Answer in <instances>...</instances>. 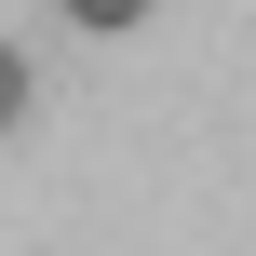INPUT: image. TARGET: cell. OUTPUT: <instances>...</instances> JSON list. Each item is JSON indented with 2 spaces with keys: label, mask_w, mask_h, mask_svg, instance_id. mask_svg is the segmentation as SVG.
I'll list each match as a JSON object with an SVG mask.
<instances>
[{
  "label": "cell",
  "mask_w": 256,
  "mask_h": 256,
  "mask_svg": "<svg viewBox=\"0 0 256 256\" xmlns=\"http://www.w3.org/2000/svg\"><path fill=\"white\" fill-rule=\"evenodd\" d=\"M54 14H68V27H94V40H135V27H148V0H54Z\"/></svg>",
  "instance_id": "1"
},
{
  "label": "cell",
  "mask_w": 256,
  "mask_h": 256,
  "mask_svg": "<svg viewBox=\"0 0 256 256\" xmlns=\"http://www.w3.org/2000/svg\"><path fill=\"white\" fill-rule=\"evenodd\" d=\"M14 122H27V54L0 40V135H14Z\"/></svg>",
  "instance_id": "2"
}]
</instances>
